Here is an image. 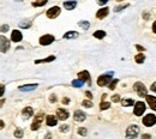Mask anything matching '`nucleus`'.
<instances>
[{"label":"nucleus","instance_id":"6ab92c4d","mask_svg":"<svg viewBox=\"0 0 156 139\" xmlns=\"http://www.w3.org/2000/svg\"><path fill=\"white\" fill-rule=\"evenodd\" d=\"M78 36H79V34H78L77 31H67L64 35V39H66V40H73V39H77Z\"/></svg>","mask_w":156,"mask_h":139},{"label":"nucleus","instance_id":"f8f14e48","mask_svg":"<svg viewBox=\"0 0 156 139\" xmlns=\"http://www.w3.org/2000/svg\"><path fill=\"white\" fill-rule=\"evenodd\" d=\"M85 118H86L85 113L82 111V110H76L73 113V119H75V121H77V122H82V121L85 120Z\"/></svg>","mask_w":156,"mask_h":139},{"label":"nucleus","instance_id":"c85d7f7f","mask_svg":"<svg viewBox=\"0 0 156 139\" xmlns=\"http://www.w3.org/2000/svg\"><path fill=\"white\" fill-rule=\"evenodd\" d=\"M23 129H21V128H17L16 131H14V137L16 138H22L23 137Z\"/></svg>","mask_w":156,"mask_h":139},{"label":"nucleus","instance_id":"a211bd4d","mask_svg":"<svg viewBox=\"0 0 156 139\" xmlns=\"http://www.w3.org/2000/svg\"><path fill=\"white\" fill-rule=\"evenodd\" d=\"M145 98H146V102H148V104L150 106V108L156 111V97L155 96H148V95H146Z\"/></svg>","mask_w":156,"mask_h":139},{"label":"nucleus","instance_id":"20e7f679","mask_svg":"<svg viewBox=\"0 0 156 139\" xmlns=\"http://www.w3.org/2000/svg\"><path fill=\"white\" fill-rule=\"evenodd\" d=\"M43 118H45L43 113H39L37 115H35V119H34L32 124H31V127H30L32 131H36V129L40 128V126H41V124H42V121H43Z\"/></svg>","mask_w":156,"mask_h":139},{"label":"nucleus","instance_id":"a18cd8bd","mask_svg":"<svg viewBox=\"0 0 156 139\" xmlns=\"http://www.w3.org/2000/svg\"><path fill=\"white\" fill-rule=\"evenodd\" d=\"M153 31L156 34V22H154V24H153Z\"/></svg>","mask_w":156,"mask_h":139},{"label":"nucleus","instance_id":"49530a36","mask_svg":"<svg viewBox=\"0 0 156 139\" xmlns=\"http://www.w3.org/2000/svg\"><path fill=\"white\" fill-rule=\"evenodd\" d=\"M106 3H107L106 0H103V1H97V4H99V5H105Z\"/></svg>","mask_w":156,"mask_h":139},{"label":"nucleus","instance_id":"412c9836","mask_svg":"<svg viewBox=\"0 0 156 139\" xmlns=\"http://www.w3.org/2000/svg\"><path fill=\"white\" fill-rule=\"evenodd\" d=\"M76 6H77V3L76 1H65L64 3V7L66 8V10H68V11L73 10Z\"/></svg>","mask_w":156,"mask_h":139},{"label":"nucleus","instance_id":"2f4dec72","mask_svg":"<svg viewBox=\"0 0 156 139\" xmlns=\"http://www.w3.org/2000/svg\"><path fill=\"white\" fill-rule=\"evenodd\" d=\"M118 83H119L118 79H113V81L110 82V84H109V89H110V90H114V89H115V85H117Z\"/></svg>","mask_w":156,"mask_h":139},{"label":"nucleus","instance_id":"c03bdc74","mask_svg":"<svg viewBox=\"0 0 156 139\" xmlns=\"http://www.w3.org/2000/svg\"><path fill=\"white\" fill-rule=\"evenodd\" d=\"M4 127H5V122L3 120H0V129H3Z\"/></svg>","mask_w":156,"mask_h":139},{"label":"nucleus","instance_id":"2eb2a0df","mask_svg":"<svg viewBox=\"0 0 156 139\" xmlns=\"http://www.w3.org/2000/svg\"><path fill=\"white\" fill-rule=\"evenodd\" d=\"M108 13H109V8L103 7V8H100V10L96 12V17L99 19H102V18H105V17H107Z\"/></svg>","mask_w":156,"mask_h":139},{"label":"nucleus","instance_id":"e433bc0d","mask_svg":"<svg viewBox=\"0 0 156 139\" xmlns=\"http://www.w3.org/2000/svg\"><path fill=\"white\" fill-rule=\"evenodd\" d=\"M68 131V125H61L60 126V132H67Z\"/></svg>","mask_w":156,"mask_h":139},{"label":"nucleus","instance_id":"72a5a7b5","mask_svg":"<svg viewBox=\"0 0 156 139\" xmlns=\"http://www.w3.org/2000/svg\"><path fill=\"white\" fill-rule=\"evenodd\" d=\"M82 104H83L85 108H91V107H92V103H91L90 101H83Z\"/></svg>","mask_w":156,"mask_h":139},{"label":"nucleus","instance_id":"09e8293b","mask_svg":"<svg viewBox=\"0 0 156 139\" xmlns=\"http://www.w3.org/2000/svg\"><path fill=\"white\" fill-rule=\"evenodd\" d=\"M148 17H149L148 13H144V18H145V19H148Z\"/></svg>","mask_w":156,"mask_h":139},{"label":"nucleus","instance_id":"9d476101","mask_svg":"<svg viewBox=\"0 0 156 139\" xmlns=\"http://www.w3.org/2000/svg\"><path fill=\"white\" fill-rule=\"evenodd\" d=\"M78 79L82 81V82H88L89 85H91V79H90V73L88 71H82L78 73Z\"/></svg>","mask_w":156,"mask_h":139},{"label":"nucleus","instance_id":"7c9ffc66","mask_svg":"<svg viewBox=\"0 0 156 139\" xmlns=\"http://www.w3.org/2000/svg\"><path fill=\"white\" fill-rule=\"evenodd\" d=\"M78 134L79 136H83V137H85L86 136V133H88V131H86V128H84V127H81V128H78Z\"/></svg>","mask_w":156,"mask_h":139},{"label":"nucleus","instance_id":"0eeeda50","mask_svg":"<svg viewBox=\"0 0 156 139\" xmlns=\"http://www.w3.org/2000/svg\"><path fill=\"white\" fill-rule=\"evenodd\" d=\"M145 103L144 102H137L136 104H135V109H133V113H135V115H137V116H141L143 113L145 111Z\"/></svg>","mask_w":156,"mask_h":139},{"label":"nucleus","instance_id":"39448f33","mask_svg":"<svg viewBox=\"0 0 156 139\" xmlns=\"http://www.w3.org/2000/svg\"><path fill=\"white\" fill-rule=\"evenodd\" d=\"M143 125L146 126V127H151L156 124V116L154 114H148V115H145L143 118Z\"/></svg>","mask_w":156,"mask_h":139},{"label":"nucleus","instance_id":"4c0bfd02","mask_svg":"<svg viewBox=\"0 0 156 139\" xmlns=\"http://www.w3.org/2000/svg\"><path fill=\"white\" fill-rule=\"evenodd\" d=\"M4 92H5V86L4 85H0V97L4 95Z\"/></svg>","mask_w":156,"mask_h":139},{"label":"nucleus","instance_id":"f3484780","mask_svg":"<svg viewBox=\"0 0 156 139\" xmlns=\"http://www.w3.org/2000/svg\"><path fill=\"white\" fill-rule=\"evenodd\" d=\"M57 122H58V119H57L54 115H47V118H46V124H47V126L53 127V126L57 125Z\"/></svg>","mask_w":156,"mask_h":139},{"label":"nucleus","instance_id":"6e6552de","mask_svg":"<svg viewBox=\"0 0 156 139\" xmlns=\"http://www.w3.org/2000/svg\"><path fill=\"white\" fill-rule=\"evenodd\" d=\"M60 7L59 6H53V7H50L49 10H47V17L48 18H50V19H54V18H57V17L60 14Z\"/></svg>","mask_w":156,"mask_h":139},{"label":"nucleus","instance_id":"5701e85b","mask_svg":"<svg viewBox=\"0 0 156 139\" xmlns=\"http://www.w3.org/2000/svg\"><path fill=\"white\" fill-rule=\"evenodd\" d=\"M78 25H79L81 28H83L84 30H88L90 28V23L88 21H81V22H78Z\"/></svg>","mask_w":156,"mask_h":139},{"label":"nucleus","instance_id":"ea45409f","mask_svg":"<svg viewBox=\"0 0 156 139\" xmlns=\"http://www.w3.org/2000/svg\"><path fill=\"white\" fill-rule=\"evenodd\" d=\"M49 101H50V102H55V101H57V97H55V95H52V96L49 97Z\"/></svg>","mask_w":156,"mask_h":139},{"label":"nucleus","instance_id":"7ed1b4c3","mask_svg":"<svg viewBox=\"0 0 156 139\" xmlns=\"http://www.w3.org/2000/svg\"><path fill=\"white\" fill-rule=\"evenodd\" d=\"M133 89H135V91L138 94V96H141V97H146V92H148V91H146V88L144 86L143 83H141V82L135 83Z\"/></svg>","mask_w":156,"mask_h":139},{"label":"nucleus","instance_id":"9b49d317","mask_svg":"<svg viewBox=\"0 0 156 139\" xmlns=\"http://www.w3.org/2000/svg\"><path fill=\"white\" fill-rule=\"evenodd\" d=\"M68 111L66 110V109H63V108H59L58 110H57V119H59V120H61V121H65V120H67L68 119Z\"/></svg>","mask_w":156,"mask_h":139},{"label":"nucleus","instance_id":"c756f323","mask_svg":"<svg viewBox=\"0 0 156 139\" xmlns=\"http://www.w3.org/2000/svg\"><path fill=\"white\" fill-rule=\"evenodd\" d=\"M47 4V0H42V1H35V3H32V6L34 7H39V6H43V5H46Z\"/></svg>","mask_w":156,"mask_h":139},{"label":"nucleus","instance_id":"4be33fe9","mask_svg":"<svg viewBox=\"0 0 156 139\" xmlns=\"http://www.w3.org/2000/svg\"><path fill=\"white\" fill-rule=\"evenodd\" d=\"M53 60H55V56L54 55H50L46 59H42V60H36L35 64H41V63H50V61H53Z\"/></svg>","mask_w":156,"mask_h":139},{"label":"nucleus","instance_id":"a878e982","mask_svg":"<svg viewBox=\"0 0 156 139\" xmlns=\"http://www.w3.org/2000/svg\"><path fill=\"white\" fill-rule=\"evenodd\" d=\"M135 60H136L137 64H143L144 60H145V56H144L143 54H137V55L135 56Z\"/></svg>","mask_w":156,"mask_h":139},{"label":"nucleus","instance_id":"8fccbe9b","mask_svg":"<svg viewBox=\"0 0 156 139\" xmlns=\"http://www.w3.org/2000/svg\"><path fill=\"white\" fill-rule=\"evenodd\" d=\"M49 138H50V133H48V136L46 137V139H49Z\"/></svg>","mask_w":156,"mask_h":139},{"label":"nucleus","instance_id":"aec40b11","mask_svg":"<svg viewBox=\"0 0 156 139\" xmlns=\"http://www.w3.org/2000/svg\"><path fill=\"white\" fill-rule=\"evenodd\" d=\"M31 27V21L29 19H23L22 22H19V28L22 29H29Z\"/></svg>","mask_w":156,"mask_h":139},{"label":"nucleus","instance_id":"a19ab883","mask_svg":"<svg viewBox=\"0 0 156 139\" xmlns=\"http://www.w3.org/2000/svg\"><path fill=\"white\" fill-rule=\"evenodd\" d=\"M136 48H137L138 50H139V52H143V50L145 49V48H143V47H142V46H139V45H136Z\"/></svg>","mask_w":156,"mask_h":139},{"label":"nucleus","instance_id":"cd10ccee","mask_svg":"<svg viewBox=\"0 0 156 139\" xmlns=\"http://www.w3.org/2000/svg\"><path fill=\"white\" fill-rule=\"evenodd\" d=\"M84 85V82L79 81V79H75L72 81V86H75V88H81V86Z\"/></svg>","mask_w":156,"mask_h":139},{"label":"nucleus","instance_id":"ddd939ff","mask_svg":"<svg viewBox=\"0 0 156 139\" xmlns=\"http://www.w3.org/2000/svg\"><path fill=\"white\" fill-rule=\"evenodd\" d=\"M32 115H34V110H32L31 107H25V108L22 110V116H23L24 120L30 119Z\"/></svg>","mask_w":156,"mask_h":139},{"label":"nucleus","instance_id":"423d86ee","mask_svg":"<svg viewBox=\"0 0 156 139\" xmlns=\"http://www.w3.org/2000/svg\"><path fill=\"white\" fill-rule=\"evenodd\" d=\"M54 40L55 39H54L53 35H49V34L43 35V36L40 37V45L41 46H48V45H50V43H53Z\"/></svg>","mask_w":156,"mask_h":139},{"label":"nucleus","instance_id":"393cba45","mask_svg":"<svg viewBox=\"0 0 156 139\" xmlns=\"http://www.w3.org/2000/svg\"><path fill=\"white\" fill-rule=\"evenodd\" d=\"M133 103H135V101H133L132 98H126V100L121 101V104H123L124 107H130V106H132Z\"/></svg>","mask_w":156,"mask_h":139},{"label":"nucleus","instance_id":"b1692460","mask_svg":"<svg viewBox=\"0 0 156 139\" xmlns=\"http://www.w3.org/2000/svg\"><path fill=\"white\" fill-rule=\"evenodd\" d=\"M105 36H106V32H105V31H102V30H97V31H95V32H94V37H96V39H99V40L103 39Z\"/></svg>","mask_w":156,"mask_h":139},{"label":"nucleus","instance_id":"37998d69","mask_svg":"<svg viewBox=\"0 0 156 139\" xmlns=\"http://www.w3.org/2000/svg\"><path fill=\"white\" fill-rule=\"evenodd\" d=\"M151 90H153L154 92H156V82L153 83V85H151Z\"/></svg>","mask_w":156,"mask_h":139},{"label":"nucleus","instance_id":"58836bf2","mask_svg":"<svg viewBox=\"0 0 156 139\" xmlns=\"http://www.w3.org/2000/svg\"><path fill=\"white\" fill-rule=\"evenodd\" d=\"M142 139H151V136L148 133H144V134H142Z\"/></svg>","mask_w":156,"mask_h":139},{"label":"nucleus","instance_id":"de8ad7c7","mask_svg":"<svg viewBox=\"0 0 156 139\" xmlns=\"http://www.w3.org/2000/svg\"><path fill=\"white\" fill-rule=\"evenodd\" d=\"M63 103H68V98H63Z\"/></svg>","mask_w":156,"mask_h":139},{"label":"nucleus","instance_id":"1a4fd4ad","mask_svg":"<svg viewBox=\"0 0 156 139\" xmlns=\"http://www.w3.org/2000/svg\"><path fill=\"white\" fill-rule=\"evenodd\" d=\"M10 48V41L5 36H0V53H6Z\"/></svg>","mask_w":156,"mask_h":139},{"label":"nucleus","instance_id":"f03ea898","mask_svg":"<svg viewBox=\"0 0 156 139\" xmlns=\"http://www.w3.org/2000/svg\"><path fill=\"white\" fill-rule=\"evenodd\" d=\"M113 74H114L113 72H108V73H106V74L100 76V77L97 78V84H99V86H105V85H107V84H110V82H112V76H113Z\"/></svg>","mask_w":156,"mask_h":139},{"label":"nucleus","instance_id":"f257e3e1","mask_svg":"<svg viewBox=\"0 0 156 139\" xmlns=\"http://www.w3.org/2000/svg\"><path fill=\"white\" fill-rule=\"evenodd\" d=\"M139 134V127L137 125H131L126 129V139H136Z\"/></svg>","mask_w":156,"mask_h":139},{"label":"nucleus","instance_id":"f704fd0d","mask_svg":"<svg viewBox=\"0 0 156 139\" xmlns=\"http://www.w3.org/2000/svg\"><path fill=\"white\" fill-rule=\"evenodd\" d=\"M128 6V4H124V5H121V6H117L115 8H114V11L115 12H119V11H121L123 8H125V7H127Z\"/></svg>","mask_w":156,"mask_h":139},{"label":"nucleus","instance_id":"473e14b6","mask_svg":"<svg viewBox=\"0 0 156 139\" xmlns=\"http://www.w3.org/2000/svg\"><path fill=\"white\" fill-rule=\"evenodd\" d=\"M6 31H8V25L7 24L0 25V32H6Z\"/></svg>","mask_w":156,"mask_h":139},{"label":"nucleus","instance_id":"dca6fc26","mask_svg":"<svg viewBox=\"0 0 156 139\" xmlns=\"http://www.w3.org/2000/svg\"><path fill=\"white\" fill-rule=\"evenodd\" d=\"M37 84H28V85H22L19 86V91H24V92H27V91H32V90H35L37 88Z\"/></svg>","mask_w":156,"mask_h":139},{"label":"nucleus","instance_id":"c9c22d12","mask_svg":"<svg viewBox=\"0 0 156 139\" xmlns=\"http://www.w3.org/2000/svg\"><path fill=\"white\" fill-rule=\"evenodd\" d=\"M119 101H120V96H119V95H113V96H112V102L118 103Z\"/></svg>","mask_w":156,"mask_h":139},{"label":"nucleus","instance_id":"bb28decb","mask_svg":"<svg viewBox=\"0 0 156 139\" xmlns=\"http://www.w3.org/2000/svg\"><path fill=\"white\" fill-rule=\"evenodd\" d=\"M109 107H110V103H109V102L102 101V102L100 103V109H101V110H106V109H108Z\"/></svg>","mask_w":156,"mask_h":139},{"label":"nucleus","instance_id":"79ce46f5","mask_svg":"<svg viewBox=\"0 0 156 139\" xmlns=\"http://www.w3.org/2000/svg\"><path fill=\"white\" fill-rule=\"evenodd\" d=\"M85 95H86V97H88V98H90V100L92 98V95H91V92H89V91H86V92H85Z\"/></svg>","mask_w":156,"mask_h":139},{"label":"nucleus","instance_id":"4468645a","mask_svg":"<svg viewBox=\"0 0 156 139\" xmlns=\"http://www.w3.org/2000/svg\"><path fill=\"white\" fill-rule=\"evenodd\" d=\"M22 39H23V36H22V32L19 30H13L11 32V40L13 42H21Z\"/></svg>","mask_w":156,"mask_h":139}]
</instances>
